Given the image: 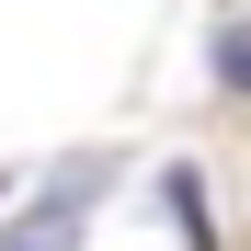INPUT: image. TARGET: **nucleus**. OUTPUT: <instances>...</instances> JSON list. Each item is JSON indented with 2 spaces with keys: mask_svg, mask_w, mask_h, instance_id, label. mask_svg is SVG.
I'll use <instances>...</instances> for the list:
<instances>
[{
  "mask_svg": "<svg viewBox=\"0 0 251 251\" xmlns=\"http://www.w3.org/2000/svg\"><path fill=\"white\" fill-rule=\"evenodd\" d=\"M160 205H172L183 251H217V194H205V172H194V160H172V172H160Z\"/></svg>",
  "mask_w": 251,
  "mask_h": 251,
  "instance_id": "1",
  "label": "nucleus"
},
{
  "mask_svg": "<svg viewBox=\"0 0 251 251\" xmlns=\"http://www.w3.org/2000/svg\"><path fill=\"white\" fill-rule=\"evenodd\" d=\"M0 251H80V205H57V194H23V217L0 228Z\"/></svg>",
  "mask_w": 251,
  "mask_h": 251,
  "instance_id": "2",
  "label": "nucleus"
},
{
  "mask_svg": "<svg viewBox=\"0 0 251 251\" xmlns=\"http://www.w3.org/2000/svg\"><path fill=\"white\" fill-rule=\"evenodd\" d=\"M46 194H57V205H92V194H114V149H80V160H57V172H46Z\"/></svg>",
  "mask_w": 251,
  "mask_h": 251,
  "instance_id": "3",
  "label": "nucleus"
},
{
  "mask_svg": "<svg viewBox=\"0 0 251 251\" xmlns=\"http://www.w3.org/2000/svg\"><path fill=\"white\" fill-rule=\"evenodd\" d=\"M217 92H251V23L217 34Z\"/></svg>",
  "mask_w": 251,
  "mask_h": 251,
  "instance_id": "4",
  "label": "nucleus"
},
{
  "mask_svg": "<svg viewBox=\"0 0 251 251\" xmlns=\"http://www.w3.org/2000/svg\"><path fill=\"white\" fill-rule=\"evenodd\" d=\"M0 194H12V172H0Z\"/></svg>",
  "mask_w": 251,
  "mask_h": 251,
  "instance_id": "5",
  "label": "nucleus"
}]
</instances>
